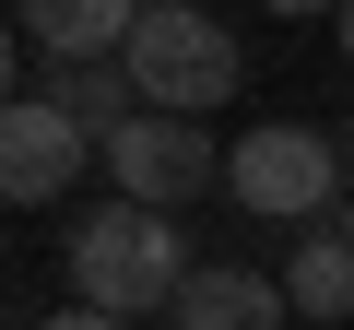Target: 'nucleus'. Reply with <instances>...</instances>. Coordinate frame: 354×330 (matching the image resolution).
I'll return each instance as SVG.
<instances>
[{
    "instance_id": "nucleus-9",
    "label": "nucleus",
    "mask_w": 354,
    "mask_h": 330,
    "mask_svg": "<svg viewBox=\"0 0 354 330\" xmlns=\"http://www.w3.org/2000/svg\"><path fill=\"white\" fill-rule=\"evenodd\" d=\"M48 106H59L71 130H95V142H118V130L142 118V83H130L118 59H59V83H48Z\"/></svg>"
},
{
    "instance_id": "nucleus-10",
    "label": "nucleus",
    "mask_w": 354,
    "mask_h": 330,
    "mask_svg": "<svg viewBox=\"0 0 354 330\" xmlns=\"http://www.w3.org/2000/svg\"><path fill=\"white\" fill-rule=\"evenodd\" d=\"M36 330H130V318H106V307H59V318H36Z\"/></svg>"
},
{
    "instance_id": "nucleus-13",
    "label": "nucleus",
    "mask_w": 354,
    "mask_h": 330,
    "mask_svg": "<svg viewBox=\"0 0 354 330\" xmlns=\"http://www.w3.org/2000/svg\"><path fill=\"white\" fill-rule=\"evenodd\" d=\"M342 153H354V130H342Z\"/></svg>"
},
{
    "instance_id": "nucleus-8",
    "label": "nucleus",
    "mask_w": 354,
    "mask_h": 330,
    "mask_svg": "<svg viewBox=\"0 0 354 330\" xmlns=\"http://www.w3.org/2000/svg\"><path fill=\"white\" fill-rule=\"evenodd\" d=\"M283 295H295V318H319V330H342V318H354V224H342V213H330L319 236H295Z\"/></svg>"
},
{
    "instance_id": "nucleus-5",
    "label": "nucleus",
    "mask_w": 354,
    "mask_h": 330,
    "mask_svg": "<svg viewBox=\"0 0 354 330\" xmlns=\"http://www.w3.org/2000/svg\"><path fill=\"white\" fill-rule=\"evenodd\" d=\"M83 153H106V142H95V130H71L48 95H12V118H0V189H12L24 213H36V201H59V189L83 177Z\"/></svg>"
},
{
    "instance_id": "nucleus-6",
    "label": "nucleus",
    "mask_w": 354,
    "mask_h": 330,
    "mask_svg": "<svg viewBox=\"0 0 354 330\" xmlns=\"http://www.w3.org/2000/svg\"><path fill=\"white\" fill-rule=\"evenodd\" d=\"M142 12L153 0H12V24H24L36 59H118Z\"/></svg>"
},
{
    "instance_id": "nucleus-1",
    "label": "nucleus",
    "mask_w": 354,
    "mask_h": 330,
    "mask_svg": "<svg viewBox=\"0 0 354 330\" xmlns=\"http://www.w3.org/2000/svg\"><path fill=\"white\" fill-rule=\"evenodd\" d=\"M189 248H177V213H142V201H106L71 224V307H106V318H153L189 295Z\"/></svg>"
},
{
    "instance_id": "nucleus-11",
    "label": "nucleus",
    "mask_w": 354,
    "mask_h": 330,
    "mask_svg": "<svg viewBox=\"0 0 354 330\" xmlns=\"http://www.w3.org/2000/svg\"><path fill=\"white\" fill-rule=\"evenodd\" d=\"M260 12H283V24H307V12H354V0H260Z\"/></svg>"
},
{
    "instance_id": "nucleus-12",
    "label": "nucleus",
    "mask_w": 354,
    "mask_h": 330,
    "mask_svg": "<svg viewBox=\"0 0 354 330\" xmlns=\"http://www.w3.org/2000/svg\"><path fill=\"white\" fill-rule=\"evenodd\" d=\"M342 59H354V12H342Z\"/></svg>"
},
{
    "instance_id": "nucleus-3",
    "label": "nucleus",
    "mask_w": 354,
    "mask_h": 330,
    "mask_svg": "<svg viewBox=\"0 0 354 330\" xmlns=\"http://www.w3.org/2000/svg\"><path fill=\"white\" fill-rule=\"evenodd\" d=\"M225 189L272 224H330L342 213V142L307 118H260L248 142H225Z\"/></svg>"
},
{
    "instance_id": "nucleus-4",
    "label": "nucleus",
    "mask_w": 354,
    "mask_h": 330,
    "mask_svg": "<svg viewBox=\"0 0 354 330\" xmlns=\"http://www.w3.org/2000/svg\"><path fill=\"white\" fill-rule=\"evenodd\" d=\"M106 177H118V201H142V213H177V201H201L213 177H225V142L201 130V118H130L118 142H106Z\"/></svg>"
},
{
    "instance_id": "nucleus-7",
    "label": "nucleus",
    "mask_w": 354,
    "mask_h": 330,
    "mask_svg": "<svg viewBox=\"0 0 354 330\" xmlns=\"http://www.w3.org/2000/svg\"><path fill=\"white\" fill-rule=\"evenodd\" d=\"M283 318H295V295L260 283V271H236V260H201L189 295L165 307V330H283Z\"/></svg>"
},
{
    "instance_id": "nucleus-2",
    "label": "nucleus",
    "mask_w": 354,
    "mask_h": 330,
    "mask_svg": "<svg viewBox=\"0 0 354 330\" xmlns=\"http://www.w3.org/2000/svg\"><path fill=\"white\" fill-rule=\"evenodd\" d=\"M118 71L142 83V106H153V118H213V106L248 83L236 36L201 12V0H153V12L130 24V48H118Z\"/></svg>"
},
{
    "instance_id": "nucleus-14",
    "label": "nucleus",
    "mask_w": 354,
    "mask_h": 330,
    "mask_svg": "<svg viewBox=\"0 0 354 330\" xmlns=\"http://www.w3.org/2000/svg\"><path fill=\"white\" fill-rule=\"evenodd\" d=\"M342 224H354V213H342Z\"/></svg>"
}]
</instances>
